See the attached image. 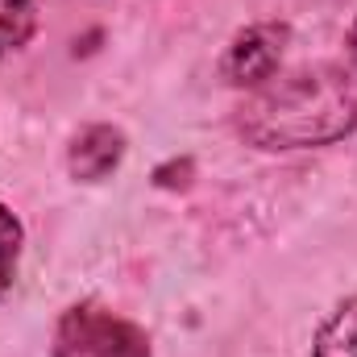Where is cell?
Listing matches in <instances>:
<instances>
[{"label": "cell", "mask_w": 357, "mask_h": 357, "mask_svg": "<svg viewBox=\"0 0 357 357\" xmlns=\"http://www.w3.org/2000/svg\"><path fill=\"white\" fill-rule=\"evenodd\" d=\"M42 0H0V59L21 50L38 33Z\"/></svg>", "instance_id": "8992f818"}, {"label": "cell", "mask_w": 357, "mask_h": 357, "mask_svg": "<svg viewBox=\"0 0 357 357\" xmlns=\"http://www.w3.org/2000/svg\"><path fill=\"white\" fill-rule=\"evenodd\" d=\"M316 357H357V295L337 303L316 333Z\"/></svg>", "instance_id": "5b68a950"}, {"label": "cell", "mask_w": 357, "mask_h": 357, "mask_svg": "<svg viewBox=\"0 0 357 357\" xmlns=\"http://www.w3.org/2000/svg\"><path fill=\"white\" fill-rule=\"evenodd\" d=\"M357 129V67L316 63L274 75L237 108V133L258 150L333 146Z\"/></svg>", "instance_id": "6da1fadb"}, {"label": "cell", "mask_w": 357, "mask_h": 357, "mask_svg": "<svg viewBox=\"0 0 357 357\" xmlns=\"http://www.w3.org/2000/svg\"><path fill=\"white\" fill-rule=\"evenodd\" d=\"M21 241H25V233H21V220L0 204V295L13 287V278H17V262H21Z\"/></svg>", "instance_id": "52a82bcc"}, {"label": "cell", "mask_w": 357, "mask_h": 357, "mask_svg": "<svg viewBox=\"0 0 357 357\" xmlns=\"http://www.w3.org/2000/svg\"><path fill=\"white\" fill-rule=\"evenodd\" d=\"M54 357H150V337L100 303H71L54 324Z\"/></svg>", "instance_id": "7a4b0ae2"}, {"label": "cell", "mask_w": 357, "mask_h": 357, "mask_svg": "<svg viewBox=\"0 0 357 357\" xmlns=\"http://www.w3.org/2000/svg\"><path fill=\"white\" fill-rule=\"evenodd\" d=\"M125 158V133L112 125H88L71 137L67 146V171L79 183H100L108 178Z\"/></svg>", "instance_id": "277c9868"}, {"label": "cell", "mask_w": 357, "mask_h": 357, "mask_svg": "<svg viewBox=\"0 0 357 357\" xmlns=\"http://www.w3.org/2000/svg\"><path fill=\"white\" fill-rule=\"evenodd\" d=\"M287 38H291V29L278 25V21H258V25L241 29V33L233 38V46L225 50V63H220L225 79H229L233 88H250V91L262 88L266 79L278 75Z\"/></svg>", "instance_id": "3957f363"}, {"label": "cell", "mask_w": 357, "mask_h": 357, "mask_svg": "<svg viewBox=\"0 0 357 357\" xmlns=\"http://www.w3.org/2000/svg\"><path fill=\"white\" fill-rule=\"evenodd\" d=\"M349 59H354V67H357V21L349 25Z\"/></svg>", "instance_id": "ba28073f"}]
</instances>
